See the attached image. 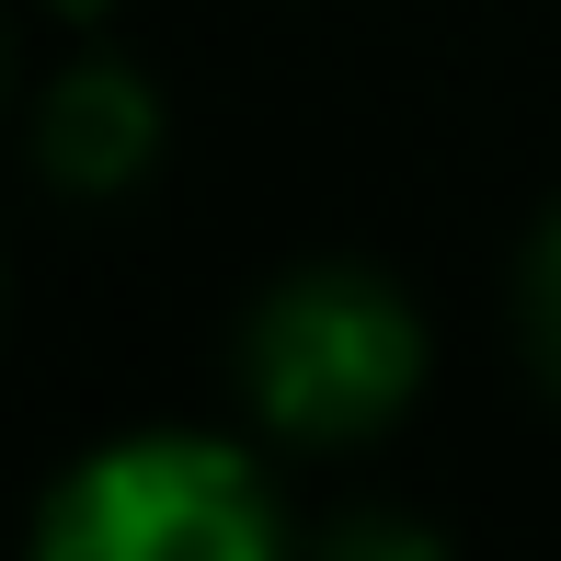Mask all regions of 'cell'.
I'll return each instance as SVG.
<instances>
[{"label": "cell", "instance_id": "cell-3", "mask_svg": "<svg viewBox=\"0 0 561 561\" xmlns=\"http://www.w3.org/2000/svg\"><path fill=\"white\" fill-rule=\"evenodd\" d=\"M149 149H161V104H149V81H138V69H115V58L69 69V81L46 92V115H35V161L58 172L69 195L138 184Z\"/></svg>", "mask_w": 561, "mask_h": 561}, {"label": "cell", "instance_id": "cell-1", "mask_svg": "<svg viewBox=\"0 0 561 561\" xmlns=\"http://www.w3.org/2000/svg\"><path fill=\"white\" fill-rule=\"evenodd\" d=\"M287 539L264 470L241 436H195V424H149V436H104L69 458L35 504L46 561H264Z\"/></svg>", "mask_w": 561, "mask_h": 561}, {"label": "cell", "instance_id": "cell-4", "mask_svg": "<svg viewBox=\"0 0 561 561\" xmlns=\"http://www.w3.org/2000/svg\"><path fill=\"white\" fill-rule=\"evenodd\" d=\"M527 344H539V367L561 390V207H550L539 241H527Z\"/></svg>", "mask_w": 561, "mask_h": 561}, {"label": "cell", "instance_id": "cell-2", "mask_svg": "<svg viewBox=\"0 0 561 561\" xmlns=\"http://www.w3.org/2000/svg\"><path fill=\"white\" fill-rule=\"evenodd\" d=\"M241 390L287 447H367L424 390V321L378 275H287L241 333Z\"/></svg>", "mask_w": 561, "mask_h": 561}]
</instances>
